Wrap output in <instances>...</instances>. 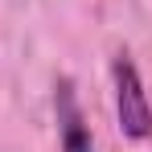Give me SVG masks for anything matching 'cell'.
Segmentation results:
<instances>
[{
  "instance_id": "cell-1",
  "label": "cell",
  "mask_w": 152,
  "mask_h": 152,
  "mask_svg": "<svg viewBox=\"0 0 152 152\" xmlns=\"http://www.w3.org/2000/svg\"><path fill=\"white\" fill-rule=\"evenodd\" d=\"M111 91H115V127L127 144H148L152 140V99L136 58L127 50H115L111 58Z\"/></svg>"
},
{
  "instance_id": "cell-2",
  "label": "cell",
  "mask_w": 152,
  "mask_h": 152,
  "mask_svg": "<svg viewBox=\"0 0 152 152\" xmlns=\"http://www.w3.org/2000/svg\"><path fill=\"white\" fill-rule=\"evenodd\" d=\"M53 124H58V152H95V136L82 115L74 78H58L53 82Z\"/></svg>"
}]
</instances>
